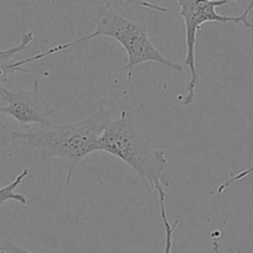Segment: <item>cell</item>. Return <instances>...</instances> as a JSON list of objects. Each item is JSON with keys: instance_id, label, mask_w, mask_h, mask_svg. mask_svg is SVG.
<instances>
[{"instance_id": "obj_11", "label": "cell", "mask_w": 253, "mask_h": 253, "mask_svg": "<svg viewBox=\"0 0 253 253\" xmlns=\"http://www.w3.org/2000/svg\"><path fill=\"white\" fill-rule=\"evenodd\" d=\"M212 249H214L215 253H221V245H220V241L217 237H214V239H212ZM237 253H242V252L237 251Z\"/></svg>"}, {"instance_id": "obj_5", "label": "cell", "mask_w": 253, "mask_h": 253, "mask_svg": "<svg viewBox=\"0 0 253 253\" xmlns=\"http://www.w3.org/2000/svg\"><path fill=\"white\" fill-rule=\"evenodd\" d=\"M0 114L10 115L19 124L29 127L31 124L40 126L52 124L54 110L42 94L39 81H36L31 89L17 91H10L0 85Z\"/></svg>"}, {"instance_id": "obj_12", "label": "cell", "mask_w": 253, "mask_h": 253, "mask_svg": "<svg viewBox=\"0 0 253 253\" xmlns=\"http://www.w3.org/2000/svg\"><path fill=\"white\" fill-rule=\"evenodd\" d=\"M1 250H2L1 249V244H0V253H1Z\"/></svg>"}, {"instance_id": "obj_3", "label": "cell", "mask_w": 253, "mask_h": 253, "mask_svg": "<svg viewBox=\"0 0 253 253\" xmlns=\"http://www.w3.org/2000/svg\"><path fill=\"white\" fill-rule=\"evenodd\" d=\"M106 152L123 161L146 184L147 189H165L167 157L163 150L156 148L150 138L138 128L128 110L111 121L99 141V152Z\"/></svg>"}, {"instance_id": "obj_8", "label": "cell", "mask_w": 253, "mask_h": 253, "mask_svg": "<svg viewBox=\"0 0 253 253\" xmlns=\"http://www.w3.org/2000/svg\"><path fill=\"white\" fill-rule=\"evenodd\" d=\"M158 194V199H160V209H161V219H162V224L163 227H165V235H166V240H165V250H163V253H172V249H173V235H174L175 229L179 225V221H175L174 224H170L169 220H168V215H167V209H166V190L165 189H160L157 192Z\"/></svg>"}, {"instance_id": "obj_10", "label": "cell", "mask_w": 253, "mask_h": 253, "mask_svg": "<svg viewBox=\"0 0 253 253\" xmlns=\"http://www.w3.org/2000/svg\"><path fill=\"white\" fill-rule=\"evenodd\" d=\"M1 253H32L30 251H26V250L24 249H20V247L17 246H14V245L11 244H4L1 245Z\"/></svg>"}, {"instance_id": "obj_9", "label": "cell", "mask_w": 253, "mask_h": 253, "mask_svg": "<svg viewBox=\"0 0 253 253\" xmlns=\"http://www.w3.org/2000/svg\"><path fill=\"white\" fill-rule=\"evenodd\" d=\"M252 173H253V166H252V167L247 168V169H245V170H241V172H240L239 174L234 175V177H232L231 179H230V180H227V182H225L224 184H221V185H220V187L217 188V193H219V194H222V193H224L225 190H226L227 188L230 187V185H232V184H234V183H236V182H240V180L245 179V178H246V177H249V175H250V174H252Z\"/></svg>"}, {"instance_id": "obj_2", "label": "cell", "mask_w": 253, "mask_h": 253, "mask_svg": "<svg viewBox=\"0 0 253 253\" xmlns=\"http://www.w3.org/2000/svg\"><path fill=\"white\" fill-rule=\"evenodd\" d=\"M98 37H110L124 47L126 54H127V63L125 64L124 69L127 73L128 81L132 78L136 67L146 63V62H156V63L167 67L174 72H182L184 68L183 64L170 61L156 48L148 36L147 25L132 21V20L123 16L113 6L111 1H105L96 10L95 30L93 32L72 42L56 44L46 51L21 59V62L25 66L27 63L40 61V59L46 58L52 54L58 53V52L66 51V49L78 46V44L88 42L93 39H98Z\"/></svg>"}, {"instance_id": "obj_6", "label": "cell", "mask_w": 253, "mask_h": 253, "mask_svg": "<svg viewBox=\"0 0 253 253\" xmlns=\"http://www.w3.org/2000/svg\"><path fill=\"white\" fill-rule=\"evenodd\" d=\"M32 41H34V32L27 31L22 35L19 43L6 49H0V85H4V83H6L9 74L11 73H16V72L31 73L30 69L21 66V62L15 61V57L20 52L26 51Z\"/></svg>"}, {"instance_id": "obj_1", "label": "cell", "mask_w": 253, "mask_h": 253, "mask_svg": "<svg viewBox=\"0 0 253 253\" xmlns=\"http://www.w3.org/2000/svg\"><path fill=\"white\" fill-rule=\"evenodd\" d=\"M114 120V113L99 106L88 118L67 125L49 124L41 126L36 132H19L0 124V127L9 133L17 143L35 148L40 160L47 162L51 158H59L67 165L66 183L68 184L79 163L94 152H99V141L104 130Z\"/></svg>"}, {"instance_id": "obj_4", "label": "cell", "mask_w": 253, "mask_h": 253, "mask_svg": "<svg viewBox=\"0 0 253 253\" xmlns=\"http://www.w3.org/2000/svg\"><path fill=\"white\" fill-rule=\"evenodd\" d=\"M230 0H178L177 4L180 9V16L183 17L185 26V54L184 64L190 72V79L185 89V96L182 98L183 105H190L195 100V89H197L199 77L195 67V44H197L198 31L207 22H219V24H241L246 29L253 30V24L250 21V12L253 9V1L242 12L235 16H227L216 12V9L224 6Z\"/></svg>"}, {"instance_id": "obj_7", "label": "cell", "mask_w": 253, "mask_h": 253, "mask_svg": "<svg viewBox=\"0 0 253 253\" xmlns=\"http://www.w3.org/2000/svg\"><path fill=\"white\" fill-rule=\"evenodd\" d=\"M29 175V169L25 168L22 169V172L20 174H17V177L12 180L11 183H9L5 187L0 188V207L4 205L6 202H17L21 203L22 205L27 204V199L24 194H20L17 193V188L21 185V183L24 182L25 178Z\"/></svg>"}]
</instances>
